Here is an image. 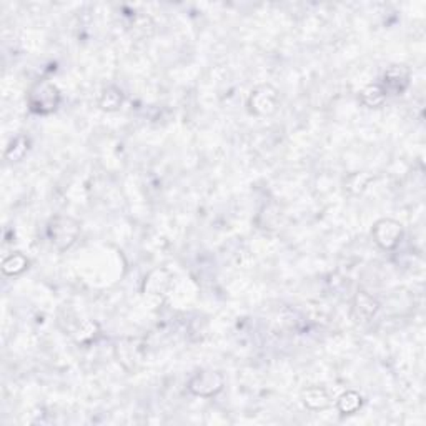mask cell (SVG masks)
Wrapping results in <instances>:
<instances>
[{
  "label": "cell",
  "instance_id": "cell-8",
  "mask_svg": "<svg viewBox=\"0 0 426 426\" xmlns=\"http://www.w3.org/2000/svg\"><path fill=\"white\" fill-rule=\"evenodd\" d=\"M172 275L165 268H155L145 277L142 283V292L148 297H160L170 287Z\"/></svg>",
  "mask_w": 426,
  "mask_h": 426
},
{
  "label": "cell",
  "instance_id": "cell-14",
  "mask_svg": "<svg viewBox=\"0 0 426 426\" xmlns=\"http://www.w3.org/2000/svg\"><path fill=\"white\" fill-rule=\"evenodd\" d=\"M373 182V175L368 172H355L350 173L345 180V190L351 195H361L366 190L368 185Z\"/></svg>",
  "mask_w": 426,
  "mask_h": 426
},
{
  "label": "cell",
  "instance_id": "cell-12",
  "mask_svg": "<svg viewBox=\"0 0 426 426\" xmlns=\"http://www.w3.org/2000/svg\"><path fill=\"white\" fill-rule=\"evenodd\" d=\"M358 100H360V104L366 106V109H380V106L385 104L386 94L385 90L381 89L380 84H370L366 85L365 89H361L360 95H358Z\"/></svg>",
  "mask_w": 426,
  "mask_h": 426
},
{
  "label": "cell",
  "instance_id": "cell-13",
  "mask_svg": "<svg viewBox=\"0 0 426 426\" xmlns=\"http://www.w3.org/2000/svg\"><path fill=\"white\" fill-rule=\"evenodd\" d=\"M363 396L355 390H348L337 400V410L342 416L355 415L361 410Z\"/></svg>",
  "mask_w": 426,
  "mask_h": 426
},
{
  "label": "cell",
  "instance_id": "cell-16",
  "mask_svg": "<svg viewBox=\"0 0 426 426\" xmlns=\"http://www.w3.org/2000/svg\"><path fill=\"white\" fill-rule=\"evenodd\" d=\"M97 332H99L97 323L90 322V320H85V322L80 323L79 328H77V332L74 333L75 342L77 343H90L92 340H95Z\"/></svg>",
  "mask_w": 426,
  "mask_h": 426
},
{
  "label": "cell",
  "instance_id": "cell-7",
  "mask_svg": "<svg viewBox=\"0 0 426 426\" xmlns=\"http://www.w3.org/2000/svg\"><path fill=\"white\" fill-rule=\"evenodd\" d=\"M380 310V302L373 297L371 293H368L366 290L360 288L355 293V297L351 300V308L350 315L353 322L356 323H368L370 320L376 317Z\"/></svg>",
  "mask_w": 426,
  "mask_h": 426
},
{
  "label": "cell",
  "instance_id": "cell-15",
  "mask_svg": "<svg viewBox=\"0 0 426 426\" xmlns=\"http://www.w3.org/2000/svg\"><path fill=\"white\" fill-rule=\"evenodd\" d=\"M31 148V140L26 135H18L9 143V147L6 150V158L9 162H21V160L26 157V153Z\"/></svg>",
  "mask_w": 426,
  "mask_h": 426
},
{
  "label": "cell",
  "instance_id": "cell-4",
  "mask_svg": "<svg viewBox=\"0 0 426 426\" xmlns=\"http://www.w3.org/2000/svg\"><path fill=\"white\" fill-rule=\"evenodd\" d=\"M225 388V378L220 371L217 370H198L188 380L187 390L193 396L200 398H213L222 393Z\"/></svg>",
  "mask_w": 426,
  "mask_h": 426
},
{
  "label": "cell",
  "instance_id": "cell-6",
  "mask_svg": "<svg viewBox=\"0 0 426 426\" xmlns=\"http://www.w3.org/2000/svg\"><path fill=\"white\" fill-rule=\"evenodd\" d=\"M410 84H411V70L403 64L390 65L388 69L385 70V74L381 77V82H380L381 89L385 90L386 97L388 95L398 97L401 94H405Z\"/></svg>",
  "mask_w": 426,
  "mask_h": 426
},
{
  "label": "cell",
  "instance_id": "cell-11",
  "mask_svg": "<svg viewBox=\"0 0 426 426\" xmlns=\"http://www.w3.org/2000/svg\"><path fill=\"white\" fill-rule=\"evenodd\" d=\"M31 265V260L27 258L22 251H13L9 256H6L2 261V273L6 277H18L22 275Z\"/></svg>",
  "mask_w": 426,
  "mask_h": 426
},
{
  "label": "cell",
  "instance_id": "cell-5",
  "mask_svg": "<svg viewBox=\"0 0 426 426\" xmlns=\"http://www.w3.org/2000/svg\"><path fill=\"white\" fill-rule=\"evenodd\" d=\"M403 225L393 219H380L373 224L371 236L373 241L380 246L381 250L391 251L401 244L403 240Z\"/></svg>",
  "mask_w": 426,
  "mask_h": 426
},
{
  "label": "cell",
  "instance_id": "cell-10",
  "mask_svg": "<svg viewBox=\"0 0 426 426\" xmlns=\"http://www.w3.org/2000/svg\"><path fill=\"white\" fill-rule=\"evenodd\" d=\"M124 92L115 85H109L102 90L99 97V109L104 112H117L124 105Z\"/></svg>",
  "mask_w": 426,
  "mask_h": 426
},
{
  "label": "cell",
  "instance_id": "cell-3",
  "mask_svg": "<svg viewBox=\"0 0 426 426\" xmlns=\"http://www.w3.org/2000/svg\"><path fill=\"white\" fill-rule=\"evenodd\" d=\"M280 94L273 85L261 84L250 92L246 106L248 112L256 117H270L278 110Z\"/></svg>",
  "mask_w": 426,
  "mask_h": 426
},
{
  "label": "cell",
  "instance_id": "cell-9",
  "mask_svg": "<svg viewBox=\"0 0 426 426\" xmlns=\"http://www.w3.org/2000/svg\"><path fill=\"white\" fill-rule=\"evenodd\" d=\"M302 401L308 410L312 411H323L332 406V396L323 386H307L302 391Z\"/></svg>",
  "mask_w": 426,
  "mask_h": 426
},
{
  "label": "cell",
  "instance_id": "cell-1",
  "mask_svg": "<svg viewBox=\"0 0 426 426\" xmlns=\"http://www.w3.org/2000/svg\"><path fill=\"white\" fill-rule=\"evenodd\" d=\"M62 104L59 87L48 80H36L27 90V106L36 115H50Z\"/></svg>",
  "mask_w": 426,
  "mask_h": 426
},
{
  "label": "cell",
  "instance_id": "cell-2",
  "mask_svg": "<svg viewBox=\"0 0 426 426\" xmlns=\"http://www.w3.org/2000/svg\"><path fill=\"white\" fill-rule=\"evenodd\" d=\"M80 231V222L67 215H55L47 224V239L59 251L70 250L79 240Z\"/></svg>",
  "mask_w": 426,
  "mask_h": 426
}]
</instances>
